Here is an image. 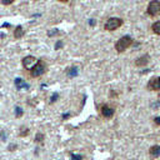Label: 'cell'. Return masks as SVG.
Listing matches in <instances>:
<instances>
[{"instance_id":"obj_1","label":"cell","mask_w":160,"mask_h":160,"mask_svg":"<svg viewBox=\"0 0 160 160\" xmlns=\"http://www.w3.org/2000/svg\"><path fill=\"white\" fill-rule=\"evenodd\" d=\"M131 44H132V39H131L129 35H124V36H121V38L115 42V50H116L118 52H122V51H125Z\"/></svg>"},{"instance_id":"obj_2","label":"cell","mask_w":160,"mask_h":160,"mask_svg":"<svg viewBox=\"0 0 160 160\" xmlns=\"http://www.w3.org/2000/svg\"><path fill=\"white\" fill-rule=\"evenodd\" d=\"M122 25V20L120 18H110L108 19V21L104 24V29L106 31H114L118 28H120Z\"/></svg>"},{"instance_id":"obj_3","label":"cell","mask_w":160,"mask_h":160,"mask_svg":"<svg viewBox=\"0 0 160 160\" xmlns=\"http://www.w3.org/2000/svg\"><path fill=\"white\" fill-rule=\"evenodd\" d=\"M45 70H46L45 64H44L41 60H38L36 64H35V65L32 66V69L30 70V71H31V76H34V78L41 76V75L45 72Z\"/></svg>"},{"instance_id":"obj_4","label":"cell","mask_w":160,"mask_h":160,"mask_svg":"<svg viewBox=\"0 0 160 160\" xmlns=\"http://www.w3.org/2000/svg\"><path fill=\"white\" fill-rule=\"evenodd\" d=\"M148 14L150 16H158L160 14V1L159 0H151L148 4Z\"/></svg>"},{"instance_id":"obj_5","label":"cell","mask_w":160,"mask_h":160,"mask_svg":"<svg viewBox=\"0 0 160 160\" xmlns=\"http://www.w3.org/2000/svg\"><path fill=\"white\" fill-rule=\"evenodd\" d=\"M36 61H38V60H36L34 56L29 55V56H25V58L22 59V65H24V68H25V69L31 70V69H32V66L36 64Z\"/></svg>"},{"instance_id":"obj_6","label":"cell","mask_w":160,"mask_h":160,"mask_svg":"<svg viewBox=\"0 0 160 160\" xmlns=\"http://www.w3.org/2000/svg\"><path fill=\"white\" fill-rule=\"evenodd\" d=\"M100 111H101V115H102L104 118H106V119H110V118L114 116V109L110 108V106L106 105V104H104V105L101 106Z\"/></svg>"},{"instance_id":"obj_7","label":"cell","mask_w":160,"mask_h":160,"mask_svg":"<svg viewBox=\"0 0 160 160\" xmlns=\"http://www.w3.org/2000/svg\"><path fill=\"white\" fill-rule=\"evenodd\" d=\"M148 89H149V90H154V91L160 90V76L152 78V79L148 82Z\"/></svg>"},{"instance_id":"obj_8","label":"cell","mask_w":160,"mask_h":160,"mask_svg":"<svg viewBox=\"0 0 160 160\" xmlns=\"http://www.w3.org/2000/svg\"><path fill=\"white\" fill-rule=\"evenodd\" d=\"M148 62H149V55H142V56H140L135 60L136 66H145Z\"/></svg>"},{"instance_id":"obj_9","label":"cell","mask_w":160,"mask_h":160,"mask_svg":"<svg viewBox=\"0 0 160 160\" xmlns=\"http://www.w3.org/2000/svg\"><path fill=\"white\" fill-rule=\"evenodd\" d=\"M15 86H16L18 90H21L22 88H25V89L29 88V85H28L26 82H24L22 79H20V78H16V79H15Z\"/></svg>"},{"instance_id":"obj_10","label":"cell","mask_w":160,"mask_h":160,"mask_svg":"<svg viewBox=\"0 0 160 160\" xmlns=\"http://www.w3.org/2000/svg\"><path fill=\"white\" fill-rule=\"evenodd\" d=\"M149 152H150V155L154 156V158L160 156V145H154V146H151L150 150H149Z\"/></svg>"},{"instance_id":"obj_11","label":"cell","mask_w":160,"mask_h":160,"mask_svg":"<svg viewBox=\"0 0 160 160\" xmlns=\"http://www.w3.org/2000/svg\"><path fill=\"white\" fill-rule=\"evenodd\" d=\"M66 74H68V76L74 78V76H76V75L79 74V69H78L76 66H71V68H69V69H68Z\"/></svg>"},{"instance_id":"obj_12","label":"cell","mask_w":160,"mask_h":160,"mask_svg":"<svg viewBox=\"0 0 160 160\" xmlns=\"http://www.w3.org/2000/svg\"><path fill=\"white\" fill-rule=\"evenodd\" d=\"M24 36V30H22V28L19 25V26H16V29H15V31H14V38L15 39H20V38H22Z\"/></svg>"},{"instance_id":"obj_13","label":"cell","mask_w":160,"mask_h":160,"mask_svg":"<svg viewBox=\"0 0 160 160\" xmlns=\"http://www.w3.org/2000/svg\"><path fill=\"white\" fill-rule=\"evenodd\" d=\"M151 30H152L154 34L160 35V21H155V22L152 24V26H151Z\"/></svg>"},{"instance_id":"obj_14","label":"cell","mask_w":160,"mask_h":160,"mask_svg":"<svg viewBox=\"0 0 160 160\" xmlns=\"http://www.w3.org/2000/svg\"><path fill=\"white\" fill-rule=\"evenodd\" d=\"M42 140H44V134L38 132V134L35 135V141H36V142H42Z\"/></svg>"},{"instance_id":"obj_15","label":"cell","mask_w":160,"mask_h":160,"mask_svg":"<svg viewBox=\"0 0 160 160\" xmlns=\"http://www.w3.org/2000/svg\"><path fill=\"white\" fill-rule=\"evenodd\" d=\"M15 112H16V114H15L16 118H20V116H22V112H24V111H22V109H21L20 106H16V108H15Z\"/></svg>"},{"instance_id":"obj_16","label":"cell","mask_w":160,"mask_h":160,"mask_svg":"<svg viewBox=\"0 0 160 160\" xmlns=\"http://www.w3.org/2000/svg\"><path fill=\"white\" fill-rule=\"evenodd\" d=\"M59 34V30L58 29H51L50 31H48V35L49 36H54V35H58Z\"/></svg>"},{"instance_id":"obj_17","label":"cell","mask_w":160,"mask_h":160,"mask_svg":"<svg viewBox=\"0 0 160 160\" xmlns=\"http://www.w3.org/2000/svg\"><path fill=\"white\" fill-rule=\"evenodd\" d=\"M29 134V129L28 128H21V131H20V136H25Z\"/></svg>"},{"instance_id":"obj_18","label":"cell","mask_w":160,"mask_h":160,"mask_svg":"<svg viewBox=\"0 0 160 160\" xmlns=\"http://www.w3.org/2000/svg\"><path fill=\"white\" fill-rule=\"evenodd\" d=\"M71 160H82V156L78 154H71Z\"/></svg>"},{"instance_id":"obj_19","label":"cell","mask_w":160,"mask_h":160,"mask_svg":"<svg viewBox=\"0 0 160 160\" xmlns=\"http://www.w3.org/2000/svg\"><path fill=\"white\" fill-rule=\"evenodd\" d=\"M60 48H62V41L61 40H58L56 44H55V50H59Z\"/></svg>"},{"instance_id":"obj_20","label":"cell","mask_w":160,"mask_h":160,"mask_svg":"<svg viewBox=\"0 0 160 160\" xmlns=\"http://www.w3.org/2000/svg\"><path fill=\"white\" fill-rule=\"evenodd\" d=\"M58 98H59V94H58V92H55V94H52V96H51V99H50V102H55Z\"/></svg>"},{"instance_id":"obj_21","label":"cell","mask_w":160,"mask_h":160,"mask_svg":"<svg viewBox=\"0 0 160 160\" xmlns=\"http://www.w3.org/2000/svg\"><path fill=\"white\" fill-rule=\"evenodd\" d=\"M12 2H14V0H1V4H4V5H10Z\"/></svg>"},{"instance_id":"obj_22","label":"cell","mask_w":160,"mask_h":160,"mask_svg":"<svg viewBox=\"0 0 160 160\" xmlns=\"http://www.w3.org/2000/svg\"><path fill=\"white\" fill-rule=\"evenodd\" d=\"M154 121H155V124H158V125H160V116H156V118L154 119Z\"/></svg>"},{"instance_id":"obj_23","label":"cell","mask_w":160,"mask_h":160,"mask_svg":"<svg viewBox=\"0 0 160 160\" xmlns=\"http://www.w3.org/2000/svg\"><path fill=\"white\" fill-rule=\"evenodd\" d=\"M89 24H90L91 26H94V25H95V21H94V19H91V20L89 21Z\"/></svg>"},{"instance_id":"obj_24","label":"cell","mask_w":160,"mask_h":160,"mask_svg":"<svg viewBox=\"0 0 160 160\" xmlns=\"http://www.w3.org/2000/svg\"><path fill=\"white\" fill-rule=\"evenodd\" d=\"M69 116H70L69 114H64V115H62V119H66V118H69Z\"/></svg>"},{"instance_id":"obj_25","label":"cell","mask_w":160,"mask_h":160,"mask_svg":"<svg viewBox=\"0 0 160 160\" xmlns=\"http://www.w3.org/2000/svg\"><path fill=\"white\" fill-rule=\"evenodd\" d=\"M59 1H61V2H66L68 0H59Z\"/></svg>"}]
</instances>
